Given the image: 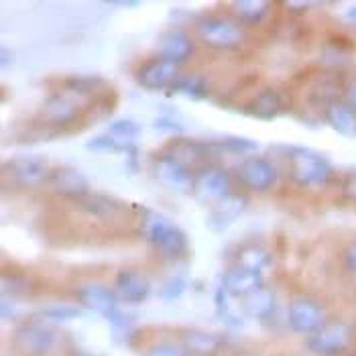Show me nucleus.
Wrapping results in <instances>:
<instances>
[{"instance_id":"obj_26","label":"nucleus","mask_w":356,"mask_h":356,"mask_svg":"<svg viewBox=\"0 0 356 356\" xmlns=\"http://www.w3.org/2000/svg\"><path fill=\"white\" fill-rule=\"evenodd\" d=\"M269 8H271V4L267 0H238V2H232L234 17L241 19L243 23H248V25L261 23Z\"/></svg>"},{"instance_id":"obj_18","label":"nucleus","mask_w":356,"mask_h":356,"mask_svg":"<svg viewBox=\"0 0 356 356\" xmlns=\"http://www.w3.org/2000/svg\"><path fill=\"white\" fill-rule=\"evenodd\" d=\"M80 110L76 106V102L63 94H54L49 98H45L43 106H41V118L47 124L54 127H67L78 118Z\"/></svg>"},{"instance_id":"obj_40","label":"nucleus","mask_w":356,"mask_h":356,"mask_svg":"<svg viewBox=\"0 0 356 356\" xmlns=\"http://www.w3.org/2000/svg\"><path fill=\"white\" fill-rule=\"evenodd\" d=\"M346 15H348V19H350V21H356V8H350Z\"/></svg>"},{"instance_id":"obj_37","label":"nucleus","mask_w":356,"mask_h":356,"mask_svg":"<svg viewBox=\"0 0 356 356\" xmlns=\"http://www.w3.org/2000/svg\"><path fill=\"white\" fill-rule=\"evenodd\" d=\"M346 102L356 110V80L350 86H348V90H346Z\"/></svg>"},{"instance_id":"obj_4","label":"nucleus","mask_w":356,"mask_h":356,"mask_svg":"<svg viewBox=\"0 0 356 356\" xmlns=\"http://www.w3.org/2000/svg\"><path fill=\"white\" fill-rule=\"evenodd\" d=\"M17 350L25 356H49L57 346V332L45 324H21L13 332Z\"/></svg>"},{"instance_id":"obj_22","label":"nucleus","mask_w":356,"mask_h":356,"mask_svg":"<svg viewBox=\"0 0 356 356\" xmlns=\"http://www.w3.org/2000/svg\"><path fill=\"white\" fill-rule=\"evenodd\" d=\"M326 122L342 135V137H356V110L348 102H332L326 112Z\"/></svg>"},{"instance_id":"obj_31","label":"nucleus","mask_w":356,"mask_h":356,"mask_svg":"<svg viewBox=\"0 0 356 356\" xmlns=\"http://www.w3.org/2000/svg\"><path fill=\"white\" fill-rule=\"evenodd\" d=\"M220 147L228 153H234V155H250L259 149V143L245 137H226Z\"/></svg>"},{"instance_id":"obj_30","label":"nucleus","mask_w":356,"mask_h":356,"mask_svg":"<svg viewBox=\"0 0 356 356\" xmlns=\"http://www.w3.org/2000/svg\"><path fill=\"white\" fill-rule=\"evenodd\" d=\"M41 316L45 320H51V322H67V320H76L82 316V309L80 307H74V305H49V307H43L41 309Z\"/></svg>"},{"instance_id":"obj_13","label":"nucleus","mask_w":356,"mask_h":356,"mask_svg":"<svg viewBox=\"0 0 356 356\" xmlns=\"http://www.w3.org/2000/svg\"><path fill=\"white\" fill-rule=\"evenodd\" d=\"M155 175L157 179L163 184L167 190L177 193H190L193 192V175L192 171L181 165L179 161L167 157V155H159L155 159Z\"/></svg>"},{"instance_id":"obj_2","label":"nucleus","mask_w":356,"mask_h":356,"mask_svg":"<svg viewBox=\"0 0 356 356\" xmlns=\"http://www.w3.org/2000/svg\"><path fill=\"white\" fill-rule=\"evenodd\" d=\"M287 161H289V177L293 184L302 188H322L330 181L332 167L330 161L305 147H289L287 149Z\"/></svg>"},{"instance_id":"obj_15","label":"nucleus","mask_w":356,"mask_h":356,"mask_svg":"<svg viewBox=\"0 0 356 356\" xmlns=\"http://www.w3.org/2000/svg\"><path fill=\"white\" fill-rule=\"evenodd\" d=\"M222 287L232 298L245 300L247 296L254 293L257 289L265 287L263 285V273H254V271H248L245 267L232 265V267H228L224 271V275H222Z\"/></svg>"},{"instance_id":"obj_39","label":"nucleus","mask_w":356,"mask_h":356,"mask_svg":"<svg viewBox=\"0 0 356 356\" xmlns=\"http://www.w3.org/2000/svg\"><path fill=\"white\" fill-rule=\"evenodd\" d=\"M10 55H8V49L6 47H2V67H8L10 65Z\"/></svg>"},{"instance_id":"obj_24","label":"nucleus","mask_w":356,"mask_h":356,"mask_svg":"<svg viewBox=\"0 0 356 356\" xmlns=\"http://www.w3.org/2000/svg\"><path fill=\"white\" fill-rule=\"evenodd\" d=\"M271 261H273L271 254L259 245H245L236 252V265L254 273H263L265 269H269Z\"/></svg>"},{"instance_id":"obj_38","label":"nucleus","mask_w":356,"mask_h":356,"mask_svg":"<svg viewBox=\"0 0 356 356\" xmlns=\"http://www.w3.org/2000/svg\"><path fill=\"white\" fill-rule=\"evenodd\" d=\"M232 356H261L257 350H252V348H241V350H236Z\"/></svg>"},{"instance_id":"obj_20","label":"nucleus","mask_w":356,"mask_h":356,"mask_svg":"<svg viewBox=\"0 0 356 356\" xmlns=\"http://www.w3.org/2000/svg\"><path fill=\"white\" fill-rule=\"evenodd\" d=\"M245 208H247V197L234 195V193L226 195L224 200H220L218 204L214 206V210H212V214L208 218L210 228H214V230H226L230 222H234V220L245 212Z\"/></svg>"},{"instance_id":"obj_17","label":"nucleus","mask_w":356,"mask_h":356,"mask_svg":"<svg viewBox=\"0 0 356 356\" xmlns=\"http://www.w3.org/2000/svg\"><path fill=\"white\" fill-rule=\"evenodd\" d=\"M157 54L161 59L173 61L177 65L186 63L193 55V41L184 31H167L159 37Z\"/></svg>"},{"instance_id":"obj_10","label":"nucleus","mask_w":356,"mask_h":356,"mask_svg":"<svg viewBox=\"0 0 356 356\" xmlns=\"http://www.w3.org/2000/svg\"><path fill=\"white\" fill-rule=\"evenodd\" d=\"M137 83L145 90H171L181 78V70L177 63L161 57L145 61L137 70Z\"/></svg>"},{"instance_id":"obj_6","label":"nucleus","mask_w":356,"mask_h":356,"mask_svg":"<svg viewBox=\"0 0 356 356\" xmlns=\"http://www.w3.org/2000/svg\"><path fill=\"white\" fill-rule=\"evenodd\" d=\"M353 340V328L344 322H332L307 338V350L318 356L342 355Z\"/></svg>"},{"instance_id":"obj_32","label":"nucleus","mask_w":356,"mask_h":356,"mask_svg":"<svg viewBox=\"0 0 356 356\" xmlns=\"http://www.w3.org/2000/svg\"><path fill=\"white\" fill-rule=\"evenodd\" d=\"M100 83L98 78H83V76H78V78H67L65 80V86L76 92V94H90L96 90V86Z\"/></svg>"},{"instance_id":"obj_41","label":"nucleus","mask_w":356,"mask_h":356,"mask_svg":"<svg viewBox=\"0 0 356 356\" xmlns=\"http://www.w3.org/2000/svg\"><path fill=\"white\" fill-rule=\"evenodd\" d=\"M70 356H92V355H83V353H76V355H70Z\"/></svg>"},{"instance_id":"obj_9","label":"nucleus","mask_w":356,"mask_h":356,"mask_svg":"<svg viewBox=\"0 0 356 356\" xmlns=\"http://www.w3.org/2000/svg\"><path fill=\"white\" fill-rule=\"evenodd\" d=\"M236 177L250 192L265 193L275 188V184L279 179V171L269 159L247 157L243 163L236 167Z\"/></svg>"},{"instance_id":"obj_27","label":"nucleus","mask_w":356,"mask_h":356,"mask_svg":"<svg viewBox=\"0 0 356 356\" xmlns=\"http://www.w3.org/2000/svg\"><path fill=\"white\" fill-rule=\"evenodd\" d=\"M108 135L124 147H135V140L140 137V127L131 118H116L110 122Z\"/></svg>"},{"instance_id":"obj_1","label":"nucleus","mask_w":356,"mask_h":356,"mask_svg":"<svg viewBox=\"0 0 356 356\" xmlns=\"http://www.w3.org/2000/svg\"><path fill=\"white\" fill-rule=\"evenodd\" d=\"M140 228H143L145 238L157 248L159 254L167 261H177L188 254L190 250L188 234L163 214L155 210H145Z\"/></svg>"},{"instance_id":"obj_42","label":"nucleus","mask_w":356,"mask_h":356,"mask_svg":"<svg viewBox=\"0 0 356 356\" xmlns=\"http://www.w3.org/2000/svg\"><path fill=\"white\" fill-rule=\"evenodd\" d=\"M296 356H303V355H296Z\"/></svg>"},{"instance_id":"obj_19","label":"nucleus","mask_w":356,"mask_h":356,"mask_svg":"<svg viewBox=\"0 0 356 356\" xmlns=\"http://www.w3.org/2000/svg\"><path fill=\"white\" fill-rule=\"evenodd\" d=\"M212 149H214V145H202L192 138H173L163 149V155L188 167V165L208 159Z\"/></svg>"},{"instance_id":"obj_16","label":"nucleus","mask_w":356,"mask_h":356,"mask_svg":"<svg viewBox=\"0 0 356 356\" xmlns=\"http://www.w3.org/2000/svg\"><path fill=\"white\" fill-rule=\"evenodd\" d=\"M181 346L192 356H216L224 348V338L216 332L190 328L181 332Z\"/></svg>"},{"instance_id":"obj_5","label":"nucleus","mask_w":356,"mask_h":356,"mask_svg":"<svg viewBox=\"0 0 356 356\" xmlns=\"http://www.w3.org/2000/svg\"><path fill=\"white\" fill-rule=\"evenodd\" d=\"M195 33L208 47L214 49H232L243 43V29L236 23L220 17H202L195 23Z\"/></svg>"},{"instance_id":"obj_25","label":"nucleus","mask_w":356,"mask_h":356,"mask_svg":"<svg viewBox=\"0 0 356 356\" xmlns=\"http://www.w3.org/2000/svg\"><path fill=\"white\" fill-rule=\"evenodd\" d=\"M243 305H245L243 309L247 312L248 316H252V318H257V320H265V318H269L275 312L273 291L267 289V287H261V289H257L254 293L247 296V298L243 300Z\"/></svg>"},{"instance_id":"obj_8","label":"nucleus","mask_w":356,"mask_h":356,"mask_svg":"<svg viewBox=\"0 0 356 356\" xmlns=\"http://www.w3.org/2000/svg\"><path fill=\"white\" fill-rule=\"evenodd\" d=\"M193 195L204 202H220L230 195V175L218 165H204L193 173Z\"/></svg>"},{"instance_id":"obj_35","label":"nucleus","mask_w":356,"mask_h":356,"mask_svg":"<svg viewBox=\"0 0 356 356\" xmlns=\"http://www.w3.org/2000/svg\"><path fill=\"white\" fill-rule=\"evenodd\" d=\"M344 265H346V269L350 271L353 275H356V241L355 243H350L346 250H344Z\"/></svg>"},{"instance_id":"obj_11","label":"nucleus","mask_w":356,"mask_h":356,"mask_svg":"<svg viewBox=\"0 0 356 356\" xmlns=\"http://www.w3.org/2000/svg\"><path fill=\"white\" fill-rule=\"evenodd\" d=\"M76 302L80 303L86 309L98 312L104 318L114 314L118 309V296L114 291V287L102 285V283H86L76 289Z\"/></svg>"},{"instance_id":"obj_21","label":"nucleus","mask_w":356,"mask_h":356,"mask_svg":"<svg viewBox=\"0 0 356 356\" xmlns=\"http://www.w3.org/2000/svg\"><path fill=\"white\" fill-rule=\"evenodd\" d=\"M76 204L82 208L86 214L100 220L112 218V216H116L122 210V204L116 197L96 192H88L83 197L76 200Z\"/></svg>"},{"instance_id":"obj_36","label":"nucleus","mask_w":356,"mask_h":356,"mask_svg":"<svg viewBox=\"0 0 356 356\" xmlns=\"http://www.w3.org/2000/svg\"><path fill=\"white\" fill-rule=\"evenodd\" d=\"M344 193L348 197H355L356 200V173L346 175V179H344Z\"/></svg>"},{"instance_id":"obj_29","label":"nucleus","mask_w":356,"mask_h":356,"mask_svg":"<svg viewBox=\"0 0 356 356\" xmlns=\"http://www.w3.org/2000/svg\"><path fill=\"white\" fill-rule=\"evenodd\" d=\"M88 151H94V153H106V155H114V153H129V151H135V147H124L120 145L118 140L110 137L108 133L106 135H98V137L90 138L88 140Z\"/></svg>"},{"instance_id":"obj_7","label":"nucleus","mask_w":356,"mask_h":356,"mask_svg":"<svg viewBox=\"0 0 356 356\" xmlns=\"http://www.w3.org/2000/svg\"><path fill=\"white\" fill-rule=\"evenodd\" d=\"M287 322L289 328L296 334L303 336H312L320 328L326 326V316H324V307L322 303L316 302L314 298H296L289 303L287 309Z\"/></svg>"},{"instance_id":"obj_34","label":"nucleus","mask_w":356,"mask_h":356,"mask_svg":"<svg viewBox=\"0 0 356 356\" xmlns=\"http://www.w3.org/2000/svg\"><path fill=\"white\" fill-rule=\"evenodd\" d=\"M184 291H186V279H181V277H171L163 287H161L159 293H161L163 300H175V298H179Z\"/></svg>"},{"instance_id":"obj_28","label":"nucleus","mask_w":356,"mask_h":356,"mask_svg":"<svg viewBox=\"0 0 356 356\" xmlns=\"http://www.w3.org/2000/svg\"><path fill=\"white\" fill-rule=\"evenodd\" d=\"M208 82L202 78V76H186V78H179V82L171 88V92H177V94H184L186 98H193V100H202L208 96Z\"/></svg>"},{"instance_id":"obj_3","label":"nucleus","mask_w":356,"mask_h":356,"mask_svg":"<svg viewBox=\"0 0 356 356\" xmlns=\"http://www.w3.org/2000/svg\"><path fill=\"white\" fill-rule=\"evenodd\" d=\"M2 173L15 186L33 190L49 181L51 169L43 157H15L2 163Z\"/></svg>"},{"instance_id":"obj_12","label":"nucleus","mask_w":356,"mask_h":356,"mask_svg":"<svg viewBox=\"0 0 356 356\" xmlns=\"http://www.w3.org/2000/svg\"><path fill=\"white\" fill-rule=\"evenodd\" d=\"M49 188L54 190L57 195L63 197H72V200H80L86 193L90 192V181L83 175L80 169L72 167V165H61V167H54L51 175H49Z\"/></svg>"},{"instance_id":"obj_14","label":"nucleus","mask_w":356,"mask_h":356,"mask_svg":"<svg viewBox=\"0 0 356 356\" xmlns=\"http://www.w3.org/2000/svg\"><path fill=\"white\" fill-rule=\"evenodd\" d=\"M114 291L120 302L137 305V303L147 302V298L151 296V281L138 271L127 269L116 275Z\"/></svg>"},{"instance_id":"obj_23","label":"nucleus","mask_w":356,"mask_h":356,"mask_svg":"<svg viewBox=\"0 0 356 356\" xmlns=\"http://www.w3.org/2000/svg\"><path fill=\"white\" fill-rule=\"evenodd\" d=\"M248 110H250V114H254L263 120H273L275 116H279L283 110V96L273 88H265L263 92H259L254 96Z\"/></svg>"},{"instance_id":"obj_33","label":"nucleus","mask_w":356,"mask_h":356,"mask_svg":"<svg viewBox=\"0 0 356 356\" xmlns=\"http://www.w3.org/2000/svg\"><path fill=\"white\" fill-rule=\"evenodd\" d=\"M188 353L184 350V346L179 344H171V342H161L151 346L143 356H186Z\"/></svg>"}]
</instances>
